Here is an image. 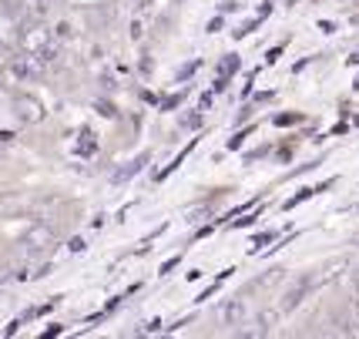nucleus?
Segmentation results:
<instances>
[{"label": "nucleus", "mask_w": 359, "mask_h": 339, "mask_svg": "<svg viewBox=\"0 0 359 339\" xmlns=\"http://www.w3.org/2000/svg\"><path fill=\"white\" fill-rule=\"evenodd\" d=\"M282 272L279 269H269V276H262L259 279V282H255V289H269V286H272V282H276V279H279Z\"/></svg>", "instance_id": "obj_8"}, {"label": "nucleus", "mask_w": 359, "mask_h": 339, "mask_svg": "<svg viewBox=\"0 0 359 339\" xmlns=\"http://www.w3.org/2000/svg\"><path fill=\"white\" fill-rule=\"evenodd\" d=\"M0 165H4V154H0Z\"/></svg>", "instance_id": "obj_11"}, {"label": "nucleus", "mask_w": 359, "mask_h": 339, "mask_svg": "<svg viewBox=\"0 0 359 339\" xmlns=\"http://www.w3.org/2000/svg\"><path fill=\"white\" fill-rule=\"evenodd\" d=\"M54 44V37H50V31H47L41 20H24L20 24V31H17V47L24 51V54H44L47 47Z\"/></svg>", "instance_id": "obj_1"}, {"label": "nucleus", "mask_w": 359, "mask_h": 339, "mask_svg": "<svg viewBox=\"0 0 359 339\" xmlns=\"http://www.w3.org/2000/svg\"><path fill=\"white\" fill-rule=\"evenodd\" d=\"M24 205H27V201L17 199V195H4V199H0V215H4V212H17V208H24Z\"/></svg>", "instance_id": "obj_7"}, {"label": "nucleus", "mask_w": 359, "mask_h": 339, "mask_svg": "<svg viewBox=\"0 0 359 339\" xmlns=\"http://www.w3.org/2000/svg\"><path fill=\"white\" fill-rule=\"evenodd\" d=\"M11 306H14L11 293H0V316H7V312H11Z\"/></svg>", "instance_id": "obj_9"}, {"label": "nucleus", "mask_w": 359, "mask_h": 339, "mask_svg": "<svg viewBox=\"0 0 359 339\" xmlns=\"http://www.w3.org/2000/svg\"><path fill=\"white\" fill-rule=\"evenodd\" d=\"M219 319H222V326H229V329H238V326H245V323L252 319L249 299H242V295H232L229 303H222V306H219Z\"/></svg>", "instance_id": "obj_3"}, {"label": "nucleus", "mask_w": 359, "mask_h": 339, "mask_svg": "<svg viewBox=\"0 0 359 339\" xmlns=\"http://www.w3.org/2000/svg\"><path fill=\"white\" fill-rule=\"evenodd\" d=\"M182 124H185V128H198V124H202V118H198V114H185V118H182Z\"/></svg>", "instance_id": "obj_10"}, {"label": "nucleus", "mask_w": 359, "mask_h": 339, "mask_svg": "<svg viewBox=\"0 0 359 339\" xmlns=\"http://www.w3.org/2000/svg\"><path fill=\"white\" fill-rule=\"evenodd\" d=\"M279 309H262L259 316H255V336H266V333H272V326L279 323Z\"/></svg>", "instance_id": "obj_6"}, {"label": "nucleus", "mask_w": 359, "mask_h": 339, "mask_svg": "<svg viewBox=\"0 0 359 339\" xmlns=\"http://www.w3.org/2000/svg\"><path fill=\"white\" fill-rule=\"evenodd\" d=\"M11 111H14V118L20 124H41L44 121V101L41 98H34V94H14V101H11Z\"/></svg>", "instance_id": "obj_2"}, {"label": "nucleus", "mask_w": 359, "mask_h": 339, "mask_svg": "<svg viewBox=\"0 0 359 339\" xmlns=\"http://www.w3.org/2000/svg\"><path fill=\"white\" fill-rule=\"evenodd\" d=\"M309 289H313V279H299L296 286H292L289 293L282 295V303H279V312H292V309H296L299 303L306 299V293H309Z\"/></svg>", "instance_id": "obj_5"}, {"label": "nucleus", "mask_w": 359, "mask_h": 339, "mask_svg": "<svg viewBox=\"0 0 359 339\" xmlns=\"http://www.w3.org/2000/svg\"><path fill=\"white\" fill-rule=\"evenodd\" d=\"M54 229L50 225H34L27 235H24V252L27 255H44V252H50L54 248Z\"/></svg>", "instance_id": "obj_4"}]
</instances>
